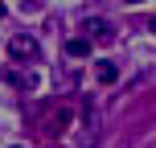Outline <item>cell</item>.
<instances>
[{"mask_svg":"<svg viewBox=\"0 0 156 148\" xmlns=\"http://www.w3.org/2000/svg\"><path fill=\"white\" fill-rule=\"evenodd\" d=\"M12 58H37V41L33 37H12Z\"/></svg>","mask_w":156,"mask_h":148,"instance_id":"obj_1","label":"cell"},{"mask_svg":"<svg viewBox=\"0 0 156 148\" xmlns=\"http://www.w3.org/2000/svg\"><path fill=\"white\" fill-rule=\"evenodd\" d=\"M152 29H156V16H152Z\"/></svg>","mask_w":156,"mask_h":148,"instance_id":"obj_4","label":"cell"},{"mask_svg":"<svg viewBox=\"0 0 156 148\" xmlns=\"http://www.w3.org/2000/svg\"><path fill=\"white\" fill-rule=\"evenodd\" d=\"M66 49H70V58H86V54H90V41H86V37H70Z\"/></svg>","mask_w":156,"mask_h":148,"instance_id":"obj_2","label":"cell"},{"mask_svg":"<svg viewBox=\"0 0 156 148\" xmlns=\"http://www.w3.org/2000/svg\"><path fill=\"white\" fill-rule=\"evenodd\" d=\"M115 78H119V70H115V66H111V62H99V82H115Z\"/></svg>","mask_w":156,"mask_h":148,"instance_id":"obj_3","label":"cell"}]
</instances>
